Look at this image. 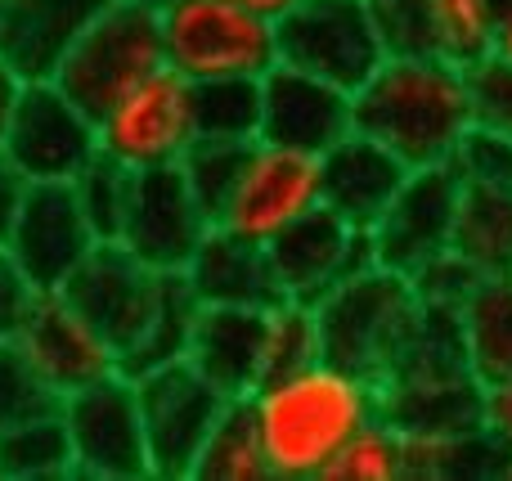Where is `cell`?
I'll return each mask as SVG.
<instances>
[{"instance_id":"cell-29","label":"cell","mask_w":512,"mask_h":481,"mask_svg":"<svg viewBox=\"0 0 512 481\" xmlns=\"http://www.w3.org/2000/svg\"><path fill=\"white\" fill-rule=\"evenodd\" d=\"M324 481H405V432L387 419H373L342 446Z\"/></svg>"},{"instance_id":"cell-2","label":"cell","mask_w":512,"mask_h":481,"mask_svg":"<svg viewBox=\"0 0 512 481\" xmlns=\"http://www.w3.org/2000/svg\"><path fill=\"white\" fill-rule=\"evenodd\" d=\"M351 117L409 171L450 162L472 126L468 68L445 54H387L351 95Z\"/></svg>"},{"instance_id":"cell-25","label":"cell","mask_w":512,"mask_h":481,"mask_svg":"<svg viewBox=\"0 0 512 481\" xmlns=\"http://www.w3.org/2000/svg\"><path fill=\"white\" fill-rule=\"evenodd\" d=\"M450 248L472 261L481 275L512 270V189L463 185Z\"/></svg>"},{"instance_id":"cell-43","label":"cell","mask_w":512,"mask_h":481,"mask_svg":"<svg viewBox=\"0 0 512 481\" xmlns=\"http://www.w3.org/2000/svg\"><path fill=\"white\" fill-rule=\"evenodd\" d=\"M243 9H252V14H261V18H270V23H279L288 9H297L301 0H239Z\"/></svg>"},{"instance_id":"cell-42","label":"cell","mask_w":512,"mask_h":481,"mask_svg":"<svg viewBox=\"0 0 512 481\" xmlns=\"http://www.w3.org/2000/svg\"><path fill=\"white\" fill-rule=\"evenodd\" d=\"M18 95H23V77L0 59V144H5V131H9V117L18 108Z\"/></svg>"},{"instance_id":"cell-7","label":"cell","mask_w":512,"mask_h":481,"mask_svg":"<svg viewBox=\"0 0 512 481\" xmlns=\"http://www.w3.org/2000/svg\"><path fill=\"white\" fill-rule=\"evenodd\" d=\"M274 36H279V63L333 81L346 95H355L387 59L369 0H301L274 23Z\"/></svg>"},{"instance_id":"cell-45","label":"cell","mask_w":512,"mask_h":481,"mask_svg":"<svg viewBox=\"0 0 512 481\" xmlns=\"http://www.w3.org/2000/svg\"><path fill=\"white\" fill-rule=\"evenodd\" d=\"M490 9H495V18H504L512 14V0H490Z\"/></svg>"},{"instance_id":"cell-18","label":"cell","mask_w":512,"mask_h":481,"mask_svg":"<svg viewBox=\"0 0 512 481\" xmlns=\"http://www.w3.org/2000/svg\"><path fill=\"white\" fill-rule=\"evenodd\" d=\"M355 131L351 95L292 63H274L261 77V140L297 153H324Z\"/></svg>"},{"instance_id":"cell-5","label":"cell","mask_w":512,"mask_h":481,"mask_svg":"<svg viewBox=\"0 0 512 481\" xmlns=\"http://www.w3.org/2000/svg\"><path fill=\"white\" fill-rule=\"evenodd\" d=\"M162 63H167V54H162L158 9L144 0H113L77 36V45L63 54L50 81L68 99H77L90 117H99L113 99H122L135 81L158 72Z\"/></svg>"},{"instance_id":"cell-10","label":"cell","mask_w":512,"mask_h":481,"mask_svg":"<svg viewBox=\"0 0 512 481\" xmlns=\"http://www.w3.org/2000/svg\"><path fill=\"white\" fill-rule=\"evenodd\" d=\"M0 153L23 171L27 185H72L99 158L95 117L54 81H23Z\"/></svg>"},{"instance_id":"cell-28","label":"cell","mask_w":512,"mask_h":481,"mask_svg":"<svg viewBox=\"0 0 512 481\" xmlns=\"http://www.w3.org/2000/svg\"><path fill=\"white\" fill-rule=\"evenodd\" d=\"M194 135L225 144L261 140V77L194 81Z\"/></svg>"},{"instance_id":"cell-13","label":"cell","mask_w":512,"mask_h":481,"mask_svg":"<svg viewBox=\"0 0 512 481\" xmlns=\"http://www.w3.org/2000/svg\"><path fill=\"white\" fill-rule=\"evenodd\" d=\"M265 252H270L283 302H306V306H315L342 279L378 266L373 230H355L342 216L328 212L324 203L315 212H306L301 221H292L274 243H265Z\"/></svg>"},{"instance_id":"cell-24","label":"cell","mask_w":512,"mask_h":481,"mask_svg":"<svg viewBox=\"0 0 512 481\" xmlns=\"http://www.w3.org/2000/svg\"><path fill=\"white\" fill-rule=\"evenodd\" d=\"M198 311H203V302H198L194 288L185 284V275H162L158 306H153L144 333L131 342V351H122L117 369H122L126 378H140V374H153V369L180 365V360L189 356V342H194Z\"/></svg>"},{"instance_id":"cell-33","label":"cell","mask_w":512,"mask_h":481,"mask_svg":"<svg viewBox=\"0 0 512 481\" xmlns=\"http://www.w3.org/2000/svg\"><path fill=\"white\" fill-rule=\"evenodd\" d=\"M248 158V144H225V140H194V149L185 153L180 171H185L194 198L203 203V212L216 221L221 203L230 198L234 180H239V167Z\"/></svg>"},{"instance_id":"cell-41","label":"cell","mask_w":512,"mask_h":481,"mask_svg":"<svg viewBox=\"0 0 512 481\" xmlns=\"http://www.w3.org/2000/svg\"><path fill=\"white\" fill-rule=\"evenodd\" d=\"M23 198H27V180H23V171H18L14 162H9L5 153H0V248H5L9 230H14Z\"/></svg>"},{"instance_id":"cell-34","label":"cell","mask_w":512,"mask_h":481,"mask_svg":"<svg viewBox=\"0 0 512 481\" xmlns=\"http://www.w3.org/2000/svg\"><path fill=\"white\" fill-rule=\"evenodd\" d=\"M369 14L387 54H441L427 0H369Z\"/></svg>"},{"instance_id":"cell-16","label":"cell","mask_w":512,"mask_h":481,"mask_svg":"<svg viewBox=\"0 0 512 481\" xmlns=\"http://www.w3.org/2000/svg\"><path fill=\"white\" fill-rule=\"evenodd\" d=\"M14 347L23 351V360L36 369V378H41L59 401L81 392V387L99 383V378H108V374H122V369H117V351L104 342V333L63 293H36Z\"/></svg>"},{"instance_id":"cell-30","label":"cell","mask_w":512,"mask_h":481,"mask_svg":"<svg viewBox=\"0 0 512 481\" xmlns=\"http://www.w3.org/2000/svg\"><path fill=\"white\" fill-rule=\"evenodd\" d=\"M436 27V50L454 63H477L495 45V9L490 0H427Z\"/></svg>"},{"instance_id":"cell-8","label":"cell","mask_w":512,"mask_h":481,"mask_svg":"<svg viewBox=\"0 0 512 481\" xmlns=\"http://www.w3.org/2000/svg\"><path fill=\"white\" fill-rule=\"evenodd\" d=\"M63 428L72 446V477L86 481H144L149 446L135 401V383L126 374H108L99 383L59 401Z\"/></svg>"},{"instance_id":"cell-23","label":"cell","mask_w":512,"mask_h":481,"mask_svg":"<svg viewBox=\"0 0 512 481\" xmlns=\"http://www.w3.org/2000/svg\"><path fill=\"white\" fill-rule=\"evenodd\" d=\"M463 356L481 387L512 383V270L481 275L459 311Z\"/></svg>"},{"instance_id":"cell-20","label":"cell","mask_w":512,"mask_h":481,"mask_svg":"<svg viewBox=\"0 0 512 481\" xmlns=\"http://www.w3.org/2000/svg\"><path fill=\"white\" fill-rule=\"evenodd\" d=\"M108 5L113 0H0V59L23 81H50Z\"/></svg>"},{"instance_id":"cell-26","label":"cell","mask_w":512,"mask_h":481,"mask_svg":"<svg viewBox=\"0 0 512 481\" xmlns=\"http://www.w3.org/2000/svg\"><path fill=\"white\" fill-rule=\"evenodd\" d=\"M72 477V446L59 405L0 432V481H59Z\"/></svg>"},{"instance_id":"cell-15","label":"cell","mask_w":512,"mask_h":481,"mask_svg":"<svg viewBox=\"0 0 512 481\" xmlns=\"http://www.w3.org/2000/svg\"><path fill=\"white\" fill-rule=\"evenodd\" d=\"M95 230L81 212L72 185H27L5 252L36 293H59L72 270L95 252Z\"/></svg>"},{"instance_id":"cell-39","label":"cell","mask_w":512,"mask_h":481,"mask_svg":"<svg viewBox=\"0 0 512 481\" xmlns=\"http://www.w3.org/2000/svg\"><path fill=\"white\" fill-rule=\"evenodd\" d=\"M32 302H36V288L23 279V270L14 266V257L0 248V342L18 338V329H23Z\"/></svg>"},{"instance_id":"cell-36","label":"cell","mask_w":512,"mask_h":481,"mask_svg":"<svg viewBox=\"0 0 512 481\" xmlns=\"http://www.w3.org/2000/svg\"><path fill=\"white\" fill-rule=\"evenodd\" d=\"M468 99L472 126L512 140V63H504L499 54H481L477 63H468Z\"/></svg>"},{"instance_id":"cell-17","label":"cell","mask_w":512,"mask_h":481,"mask_svg":"<svg viewBox=\"0 0 512 481\" xmlns=\"http://www.w3.org/2000/svg\"><path fill=\"white\" fill-rule=\"evenodd\" d=\"M158 288L162 275L144 266L140 257H131L122 243H95V252L72 270V279L59 293L104 333V342L122 360V351H131V342L149 324L153 306H158Z\"/></svg>"},{"instance_id":"cell-21","label":"cell","mask_w":512,"mask_h":481,"mask_svg":"<svg viewBox=\"0 0 512 481\" xmlns=\"http://www.w3.org/2000/svg\"><path fill=\"white\" fill-rule=\"evenodd\" d=\"M270 311V306H265ZM265 311L261 306H203L189 342V365L225 396L248 401L265 378Z\"/></svg>"},{"instance_id":"cell-3","label":"cell","mask_w":512,"mask_h":481,"mask_svg":"<svg viewBox=\"0 0 512 481\" xmlns=\"http://www.w3.org/2000/svg\"><path fill=\"white\" fill-rule=\"evenodd\" d=\"M319 356L346 365L364 378H382L400 356L409 329L418 320V297L409 275L387 266H369L342 279L315 302Z\"/></svg>"},{"instance_id":"cell-44","label":"cell","mask_w":512,"mask_h":481,"mask_svg":"<svg viewBox=\"0 0 512 481\" xmlns=\"http://www.w3.org/2000/svg\"><path fill=\"white\" fill-rule=\"evenodd\" d=\"M490 54H499L504 63H512V14H504L495 23V45H490Z\"/></svg>"},{"instance_id":"cell-11","label":"cell","mask_w":512,"mask_h":481,"mask_svg":"<svg viewBox=\"0 0 512 481\" xmlns=\"http://www.w3.org/2000/svg\"><path fill=\"white\" fill-rule=\"evenodd\" d=\"M319 207V158L252 140L230 198L212 225L252 243H274L292 221Z\"/></svg>"},{"instance_id":"cell-9","label":"cell","mask_w":512,"mask_h":481,"mask_svg":"<svg viewBox=\"0 0 512 481\" xmlns=\"http://www.w3.org/2000/svg\"><path fill=\"white\" fill-rule=\"evenodd\" d=\"M135 401L144 419V446H149V477L189 481L203 441L212 437L216 419L225 414V396L198 374L189 360L153 374L131 378Z\"/></svg>"},{"instance_id":"cell-4","label":"cell","mask_w":512,"mask_h":481,"mask_svg":"<svg viewBox=\"0 0 512 481\" xmlns=\"http://www.w3.org/2000/svg\"><path fill=\"white\" fill-rule=\"evenodd\" d=\"M167 68L185 81L265 77L279 63L274 23L239 0H171L158 9Z\"/></svg>"},{"instance_id":"cell-1","label":"cell","mask_w":512,"mask_h":481,"mask_svg":"<svg viewBox=\"0 0 512 481\" xmlns=\"http://www.w3.org/2000/svg\"><path fill=\"white\" fill-rule=\"evenodd\" d=\"M243 405L274 481H324L346 441L382 419V383L319 356L292 374L265 378Z\"/></svg>"},{"instance_id":"cell-37","label":"cell","mask_w":512,"mask_h":481,"mask_svg":"<svg viewBox=\"0 0 512 481\" xmlns=\"http://www.w3.org/2000/svg\"><path fill=\"white\" fill-rule=\"evenodd\" d=\"M414 284V297L418 306H432V311H463V302L472 297V288L481 284V270L472 261H463L454 248H445L441 257H432L427 266H418L409 275Z\"/></svg>"},{"instance_id":"cell-12","label":"cell","mask_w":512,"mask_h":481,"mask_svg":"<svg viewBox=\"0 0 512 481\" xmlns=\"http://www.w3.org/2000/svg\"><path fill=\"white\" fill-rule=\"evenodd\" d=\"M207 230H212V216L203 212L176 162V167H149L131 176V198H126L122 230L113 243H122L158 275H180Z\"/></svg>"},{"instance_id":"cell-40","label":"cell","mask_w":512,"mask_h":481,"mask_svg":"<svg viewBox=\"0 0 512 481\" xmlns=\"http://www.w3.org/2000/svg\"><path fill=\"white\" fill-rule=\"evenodd\" d=\"M481 432L504 450L508 468L504 477L512 481V383H499V387H486V405H481Z\"/></svg>"},{"instance_id":"cell-46","label":"cell","mask_w":512,"mask_h":481,"mask_svg":"<svg viewBox=\"0 0 512 481\" xmlns=\"http://www.w3.org/2000/svg\"><path fill=\"white\" fill-rule=\"evenodd\" d=\"M144 5H153V9H162V5H171V0H144Z\"/></svg>"},{"instance_id":"cell-35","label":"cell","mask_w":512,"mask_h":481,"mask_svg":"<svg viewBox=\"0 0 512 481\" xmlns=\"http://www.w3.org/2000/svg\"><path fill=\"white\" fill-rule=\"evenodd\" d=\"M59 405V396L36 378V369L23 360V351L14 342H0V432L14 423L45 414Z\"/></svg>"},{"instance_id":"cell-22","label":"cell","mask_w":512,"mask_h":481,"mask_svg":"<svg viewBox=\"0 0 512 481\" xmlns=\"http://www.w3.org/2000/svg\"><path fill=\"white\" fill-rule=\"evenodd\" d=\"M180 275L203 306H261L265 311V306L283 302L265 243L239 239L221 225L203 234V243L194 248V257Z\"/></svg>"},{"instance_id":"cell-6","label":"cell","mask_w":512,"mask_h":481,"mask_svg":"<svg viewBox=\"0 0 512 481\" xmlns=\"http://www.w3.org/2000/svg\"><path fill=\"white\" fill-rule=\"evenodd\" d=\"M99 153L126 171L176 167L194 149V81L162 63L95 117Z\"/></svg>"},{"instance_id":"cell-32","label":"cell","mask_w":512,"mask_h":481,"mask_svg":"<svg viewBox=\"0 0 512 481\" xmlns=\"http://www.w3.org/2000/svg\"><path fill=\"white\" fill-rule=\"evenodd\" d=\"M131 176L122 162L104 158L99 153L77 180H72V194H77L81 212H86L90 230H95L99 243H113L117 230H122V216H126V198H131Z\"/></svg>"},{"instance_id":"cell-27","label":"cell","mask_w":512,"mask_h":481,"mask_svg":"<svg viewBox=\"0 0 512 481\" xmlns=\"http://www.w3.org/2000/svg\"><path fill=\"white\" fill-rule=\"evenodd\" d=\"M189 481H274L265 446H261V437H256V423L243 401L225 405L212 437L198 450Z\"/></svg>"},{"instance_id":"cell-38","label":"cell","mask_w":512,"mask_h":481,"mask_svg":"<svg viewBox=\"0 0 512 481\" xmlns=\"http://www.w3.org/2000/svg\"><path fill=\"white\" fill-rule=\"evenodd\" d=\"M450 167L459 171L463 185H486V189H512V140L499 131H481L468 126L459 140Z\"/></svg>"},{"instance_id":"cell-14","label":"cell","mask_w":512,"mask_h":481,"mask_svg":"<svg viewBox=\"0 0 512 481\" xmlns=\"http://www.w3.org/2000/svg\"><path fill=\"white\" fill-rule=\"evenodd\" d=\"M463 180L450 162L436 167H414L405 185L396 189L391 207L373 225V248H378V266L414 275L432 257H441L454 239V216H459Z\"/></svg>"},{"instance_id":"cell-31","label":"cell","mask_w":512,"mask_h":481,"mask_svg":"<svg viewBox=\"0 0 512 481\" xmlns=\"http://www.w3.org/2000/svg\"><path fill=\"white\" fill-rule=\"evenodd\" d=\"M319 360V320L306 302H274L265 311V378ZM261 378V383H265Z\"/></svg>"},{"instance_id":"cell-19","label":"cell","mask_w":512,"mask_h":481,"mask_svg":"<svg viewBox=\"0 0 512 481\" xmlns=\"http://www.w3.org/2000/svg\"><path fill=\"white\" fill-rule=\"evenodd\" d=\"M409 167L364 131H346L333 149L319 153V203L355 230H373L405 185Z\"/></svg>"}]
</instances>
